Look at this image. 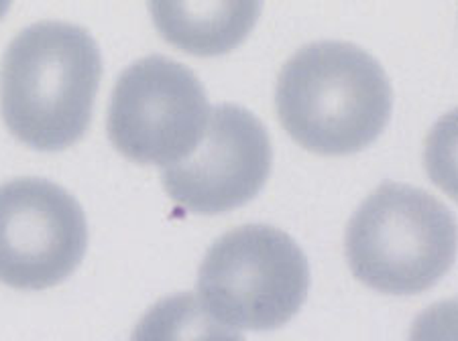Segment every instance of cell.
<instances>
[{"mask_svg": "<svg viewBox=\"0 0 458 341\" xmlns=\"http://www.w3.org/2000/svg\"><path fill=\"white\" fill-rule=\"evenodd\" d=\"M391 84L352 43L320 41L300 49L277 79L279 121L295 143L327 157L375 143L391 118Z\"/></svg>", "mask_w": 458, "mask_h": 341, "instance_id": "1", "label": "cell"}, {"mask_svg": "<svg viewBox=\"0 0 458 341\" xmlns=\"http://www.w3.org/2000/svg\"><path fill=\"white\" fill-rule=\"evenodd\" d=\"M102 59L90 33L46 21L14 37L3 65V116L21 143L62 151L92 121Z\"/></svg>", "mask_w": 458, "mask_h": 341, "instance_id": "2", "label": "cell"}, {"mask_svg": "<svg viewBox=\"0 0 458 341\" xmlns=\"http://www.w3.org/2000/svg\"><path fill=\"white\" fill-rule=\"evenodd\" d=\"M456 228L434 195L386 183L369 195L346 229V258L360 283L387 295H418L450 270Z\"/></svg>", "mask_w": 458, "mask_h": 341, "instance_id": "3", "label": "cell"}, {"mask_svg": "<svg viewBox=\"0 0 458 341\" xmlns=\"http://www.w3.org/2000/svg\"><path fill=\"white\" fill-rule=\"evenodd\" d=\"M310 266L290 236L269 226L225 234L208 250L198 279V303L218 328L269 331L306 303Z\"/></svg>", "mask_w": 458, "mask_h": 341, "instance_id": "4", "label": "cell"}, {"mask_svg": "<svg viewBox=\"0 0 458 341\" xmlns=\"http://www.w3.org/2000/svg\"><path fill=\"white\" fill-rule=\"evenodd\" d=\"M210 106L198 78L167 57H145L116 81L108 137L139 165L169 167L200 143Z\"/></svg>", "mask_w": 458, "mask_h": 341, "instance_id": "5", "label": "cell"}, {"mask_svg": "<svg viewBox=\"0 0 458 341\" xmlns=\"http://www.w3.org/2000/svg\"><path fill=\"white\" fill-rule=\"evenodd\" d=\"M86 246L82 207L59 185L17 179L0 187V283L55 287L78 269Z\"/></svg>", "mask_w": 458, "mask_h": 341, "instance_id": "6", "label": "cell"}, {"mask_svg": "<svg viewBox=\"0 0 458 341\" xmlns=\"http://www.w3.org/2000/svg\"><path fill=\"white\" fill-rule=\"evenodd\" d=\"M271 140L249 110L223 104L198 146L164 170V187L175 204L200 216L236 210L249 204L271 173Z\"/></svg>", "mask_w": 458, "mask_h": 341, "instance_id": "7", "label": "cell"}, {"mask_svg": "<svg viewBox=\"0 0 458 341\" xmlns=\"http://www.w3.org/2000/svg\"><path fill=\"white\" fill-rule=\"evenodd\" d=\"M153 23L167 43L190 55H225L261 17V0H149Z\"/></svg>", "mask_w": 458, "mask_h": 341, "instance_id": "8", "label": "cell"}, {"mask_svg": "<svg viewBox=\"0 0 458 341\" xmlns=\"http://www.w3.org/2000/svg\"><path fill=\"white\" fill-rule=\"evenodd\" d=\"M11 3H13V0H0V19H3L6 11L11 9Z\"/></svg>", "mask_w": 458, "mask_h": 341, "instance_id": "9", "label": "cell"}]
</instances>
